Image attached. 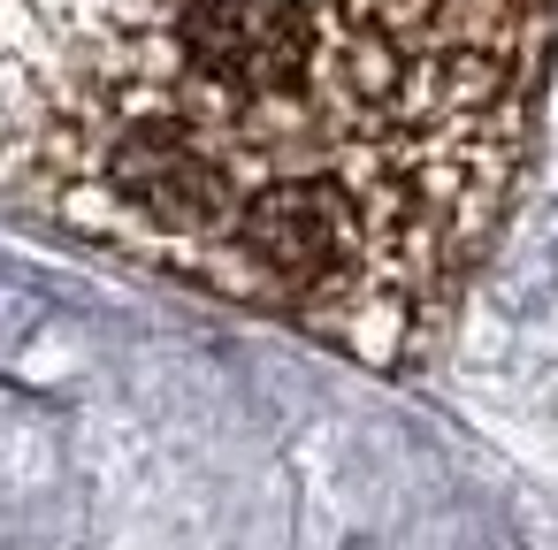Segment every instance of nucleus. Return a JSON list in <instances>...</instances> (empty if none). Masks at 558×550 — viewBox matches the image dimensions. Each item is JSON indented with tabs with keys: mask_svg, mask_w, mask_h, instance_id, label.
<instances>
[{
	"mask_svg": "<svg viewBox=\"0 0 558 550\" xmlns=\"http://www.w3.org/2000/svg\"><path fill=\"white\" fill-rule=\"evenodd\" d=\"M527 115L535 62L421 47L367 0H177L39 199L398 375L497 237Z\"/></svg>",
	"mask_w": 558,
	"mask_h": 550,
	"instance_id": "nucleus-1",
	"label": "nucleus"
},
{
	"mask_svg": "<svg viewBox=\"0 0 558 550\" xmlns=\"http://www.w3.org/2000/svg\"><path fill=\"white\" fill-rule=\"evenodd\" d=\"M177 0H0V192H39L54 154L131 85Z\"/></svg>",
	"mask_w": 558,
	"mask_h": 550,
	"instance_id": "nucleus-2",
	"label": "nucleus"
},
{
	"mask_svg": "<svg viewBox=\"0 0 558 550\" xmlns=\"http://www.w3.org/2000/svg\"><path fill=\"white\" fill-rule=\"evenodd\" d=\"M383 24H398L421 47L444 54H482V62H535L543 54V24L535 0H367Z\"/></svg>",
	"mask_w": 558,
	"mask_h": 550,
	"instance_id": "nucleus-3",
	"label": "nucleus"
}]
</instances>
